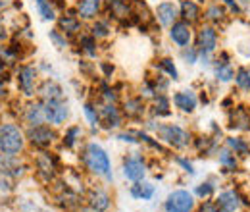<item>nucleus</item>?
Instances as JSON below:
<instances>
[{
  "instance_id": "2",
  "label": "nucleus",
  "mask_w": 250,
  "mask_h": 212,
  "mask_svg": "<svg viewBox=\"0 0 250 212\" xmlns=\"http://www.w3.org/2000/svg\"><path fill=\"white\" fill-rule=\"evenodd\" d=\"M194 47L198 48V54H200V60L202 64L210 66L212 64V56L218 52L219 48V29L216 25H210V24H200L198 29L194 31Z\"/></svg>"
},
{
  "instance_id": "13",
  "label": "nucleus",
  "mask_w": 250,
  "mask_h": 212,
  "mask_svg": "<svg viewBox=\"0 0 250 212\" xmlns=\"http://www.w3.org/2000/svg\"><path fill=\"white\" fill-rule=\"evenodd\" d=\"M124 176L125 180H129V182L133 183L143 182L145 176H146V164H145V160L141 156H137V154H131V156L124 158Z\"/></svg>"
},
{
  "instance_id": "4",
  "label": "nucleus",
  "mask_w": 250,
  "mask_h": 212,
  "mask_svg": "<svg viewBox=\"0 0 250 212\" xmlns=\"http://www.w3.org/2000/svg\"><path fill=\"white\" fill-rule=\"evenodd\" d=\"M25 147V135L16 123H2L0 125V152L6 156H16Z\"/></svg>"
},
{
  "instance_id": "3",
  "label": "nucleus",
  "mask_w": 250,
  "mask_h": 212,
  "mask_svg": "<svg viewBox=\"0 0 250 212\" xmlns=\"http://www.w3.org/2000/svg\"><path fill=\"white\" fill-rule=\"evenodd\" d=\"M156 135L162 143H166L175 151H185L192 143V135L177 123H158Z\"/></svg>"
},
{
  "instance_id": "12",
  "label": "nucleus",
  "mask_w": 250,
  "mask_h": 212,
  "mask_svg": "<svg viewBox=\"0 0 250 212\" xmlns=\"http://www.w3.org/2000/svg\"><path fill=\"white\" fill-rule=\"evenodd\" d=\"M202 14H204V8L198 0H181L179 2V20L190 24L192 27L202 24V20H204Z\"/></svg>"
},
{
  "instance_id": "45",
  "label": "nucleus",
  "mask_w": 250,
  "mask_h": 212,
  "mask_svg": "<svg viewBox=\"0 0 250 212\" xmlns=\"http://www.w3.org/2000/svg\"><path fill=\"white\" fill-rule=\"evenodd\" d=\"M4 37H6V31H4V25H2V24H0V41H2V39H4Z\"/></svg>"
},
{
  "instance_id": "5",
  "label": "nucleus",
  "mask_w": 250,
  "mask_h": 212,
  "mask_svg": "<svg viewBox=\"0 0 250 212\" xmlns=\"http://www.w3.org/2000/svg\"><path fill=\"white\" fill-rule=\"evenodd\" d=\"M166 212H192L194 209V193L187 189H175L167 195L164 203Z\"/></svg>"
},
{
  "instance_id": "44",
  "label": "nucleus",
  "mask_w": 250,
  "mask_h": 212,
  "mask_svg": "<svg viewBox=\"0 0 250 212\" xmlns=\"http://www.w3.org/2000/svg\"><path fill=\"white\" fill-rule=\"evenodd\" d=\"M120 2H124V0H102V4H106V8H110L114 4H120Z\"/></svg>"
},
{
  "instance_id": "7",
  "label": "nucleus",
  "mask_w": 250,
  "mask_h": 212,
  "mask_svg": "<svg viewBox=\"0 0 250 212\" xmlns=\"http://www.w3.org/2000/svg\"><path fill=\"white\" fill-rule=\"evenodd\" d=\"M219 211L221 212H237L241 207H249L250 201H247V197L243 193H239L237 189H225L219 191V195L216 197Z\"/></svg>"
},
{
  "instance_id": "43",
  "label": "nucleus",
  "mask_w": 250,
  "mask_h": 212,
  "mask_svg": "<svg viewBox=\"0 0 250 212\" xmlns=\"http://www.w3.org/2000/svg\"><path fill=\"white\" fill-rule=\"evenodd\" d=\"M175 162H177V164L183 168V172H185V174H188V176H194V174H196L194 164H192L188 158H185V156H177V158H175Z\"/></svg>"
},
{
  "instance_id": "18",
  "label": "nucleus",
  "mask_w": 250,
  "mask_h": 212,
  "mask_svg": "<svg viewBox=\"0 0 250 212\" xmlns=\"http://www.w3.org/2000/svg\"><path fill=\"white\" fill-rule=\"evenodd\" d=\"M229 129L239 133L250 131V110L247 106H233L229 110Z\"/></svg>"
},
{
  "instance_id": "40",
  "label": "nucleus",
  "mask_w": 250,
  "mask_h": 212,
  "mask_svg": "<svg viewBox=\"0 0 250 212\" xmlns=\"http://www.w3.org/2000/svg\"><path fill=\"white\" fill-rule=\"evenodd\" d=\"M181 58L187 62L188 66H192V64H196V62L200 60V54H198V48L196 47H187V48H181Z\"/></svg>"
},
{
  "instance_id": "22",
  "label": "nucleus",
  "mask_w": 250,
  "mask_h": 212,
  "mask_svg": "<svg viewBox=\"0 0 250 212\" xmlns=\"http://www.w3.org/2000/svg\"><path fill=\"white\" fill-rule=\"evenodd\" d=\"M124 118H129V120H141L146 112V104H145V98L141 96H131L124 102Z\"/></svg>"
},
{
  "instance_id": "6",
  "label": "nucleus",
  "mask_w": 250,
  "mask_h": 212,
  "mask_svg": "<svg viewBox=\"0 0 250 212\" xmlns=\"http://www.w3.org/2000/svg\"><path fill=\"white\" fill-rule=\"evenodd\" d=\"M27 139L33 147L41 149V151H46L54 141H56V131L50 127V125H31L29 131H27Z\"/></svg>"
},
{
  "instance_id": "23",
  "label": "nucleus",
  "mask_w": 250,
  "mask_h": 212,
  "mask_svg": "<svg viewBox=\"0 0 250 212\" xmlns=\"http://www.w3.org/2000/svg\"><path fill=\"white\" fill-rule=\"evenodd\" d=\"M239 156L231 149H227L225 145L219 147L218 151V162H219V168L225 172V174H231V172H237L239 170Z\"/></svg>"
},
{
  "instance_id": "1",
  "label": "nucleus",
  "mask_w": 250,
  "mask_h": 212,
  "mask_svg": "<svg viewBox=\"0 0 250 212\" xmlns=\"http://www.w3.org/2000/svg\"><path fill=\"white\" fill-rule=\"evenodd\" d=\"M81 160L91 174L98 176V178H104V180H112L110 156L98 143H87L83 149V154H81Z\"/></svg>"
},
{
  "instance_id": "27",
  "label": "nucleus",
  "mask_w": 250,
  "mask_h": 212,
  "mask_svg": "<svg viewBox=\"0 0 250 212\" xmlns=\"http://www.w3.org/2000/svg\"><path fill=\"white\" fill-rule=\"evenodd\" d=\"M129 193H131L133 199H139V201H150V199L154 197L156 189H154L152 183H148V182H135L133 185H131Z\"/></svg>"
},
{
  "instance_id": "31",
  "label": "nucleus",
  "mask_w": 250,
  "mask_h": 212,
  "mask_svg": "<svg viewBox=\"0 0 250 212\" xmlns=\"http://www.w3.org/2000/svg\"><path fill=\"white\" fill-rule=\"evenodd\" d=\"M81 50L87 54V56H96V37L93 33H79V39H77Z\"/></svg>"
},
{
  "instance_id": "41",
  "label": "nucleus",
  "mask_w": 250,
  "mask_h": 212,
  "mask_svg": "<svg viewBox=\"0 0 250 212\" xmlns=\"http://www.w3.org/2000/svg\"><path fill=\"white\" fill-rule=\"evenodd\" d=\"M50 41H52V43H54V47H58V48H65V47L69 45L67 37H65V35H63L60 29L50 31Z\"/></svg>"
},
{
  "instance_id": "16",
  "label": "nucleus",
  "mask_w": 250,
  "mask_h": 212,
  "mask_svg": "<svg viewBox=\"0 0 250 212\" xmlns=\"http://www.w3.org/2000/svg\"><path fill=\"white\" fill-rule=\"evenodd\" d=\"M212 70H214V77L219 83H231L235 79V66L229 62V56L225 52H221L218 58L212 62Z\"/></svg>"
},
{
  "instance_id": "15",
  "label": "nucleus",
  "mask_w": 250,
  "mask_h": 212,
  "mask_svg": "<svg viewBox=\"0 0 250 212\" xmlns=\"http://www.w3.org/2000/svg\"><path fill=\"white\" fill-rule=\"evenodd\" d=\"M204 22L210 24V25H223L227 20H229V14L225 10V6L221 4V0H210L206 6H204V14H202Z\"/></svg>"
},
{
  "instance_id": "28",
  "label": "nucleus",
  "mask_w": 250,
  "mask_h": 212,
  "mask_svg": "<svg viewBox=\"0 0 250 212\" xmlns=\"http://www.w3.org/2000/svg\"><path fill=\"white\" fill-rule=\"evenodd\" d=\"M23 118H25V121L29 125H41V123H44L46 121L44 120V104L42 102H31L25 108Z\"/></svg>"
},
{
  "instance_id": "46",
  "label": "nucleus",
  "mask_w": 250,
  "mask_h": 212,
  "mask_svg": "<svg viewBox=\"0 0 250 212\" xmlns=\"http://www.w3.org/2000/svg\"><path fill=\"white\" fill-rule=\"evenodd\" d=\"M249 25H250V14H249Z\"/></svg>"
},
{
  "instance_id": "30",
  "label": "nucleus",
  "mask_w": 250,
  "mask_h": 212,
  "mask_svg": "<svg viewBox=\"0 0 250 212\" xmlns=\"http://www.w3.org/2000/svg\"><path fill=\"white\" fill-rule=\"evenodd\" d=\"M235 87L245 94H250V68L247 66H239L235 70Z\"/></svg>"
},
{
  "instance_id": "29",
  "label": "nucleus",
  "mask_w": 250,
  "mask_h": 212,
  "mask_svg": "<svg viewBox=\"0 0 250 212\" xmlns=\"http://www.w3.org/2000/svg\"><path fill=\"white\" fill-rule=\"evenodd\" d=\"M171 106H173V102L167 94H158L152 100V114L156 118H167L171 114Z\"/></svg>"
},
{
  "instance_id": "34",
  "label": "nucleus",
  "mask_w": 250,
  "mask_h": 212,
  "mask_svg": "<svg viewBox=\"0 0 250 212\" xmlns=\"http://www.w3.org/2000/svg\"><path fill=\"white\" fill-rule=\"evenodd\" d=\"M216 195V183L212 180H206V182H200L196 187H194V197L198 199H212Z\"/></svg>"
},
{
  "instance_id": "21",
  "label": "nucleus",
  "mask_w": 250,
  "mask_h": 212,
  "mask_svg": "<svg viewBox=\"0 0 250 212\" xmlns=\"http://www.w3.org/2000/svg\"><path fill=\"white\" fill-rule=\"evenodd\" d=\"M87 203L91 212H108L112 207V197L104 189H93L87 197Z\"/></svg>"
},
{
  "instance_id": "11",
  "label": "nucleus",
  "mask_w": 250,
  "mask_h": 212,
  "mask_svg": "<svg viewBox=\"0 0 250 212\" xmlns=\"http://www.w3.org/2000/svg\"><path fill=\"white\" fill-rule=\"evenodd\" d=\"M98 116H100V125L106 129H118L124 121V112L114 102H100Z\"/></svg>"
},
{
  "instance_id": "26",
  "label": "nucleus",
  "mask_w": 250,
  "mask_h": 212,
  "mask_svg": "<svg viewBox=\"0 0 250 212\" xmlns=\"http://www.w3.org/2000/svg\"><path fill=\"white\" fill-rule=\"evenodd\" d=\"M225 147L231 149L239 158H249L250 156V141L241 135H229L225 137Z\"/></svg>"
},
{
  "instance_id": "10",
  "label": "nucleus",
  "mask_w": 250,
  "mask_h": 212,
  "mask_svg": "<svg viewBox=\"0 0 250 212\" xmlns=\"http://www.w3.org/2000/svg\"><path fill=\"white\" fill-rule=\"evenodd\" d=\"M154 20L158 22V25L169 29L179 20V4H175L171 0L160 2L156 6V10H154Z\"/></svg>"
},
{
  "instance_id": "38",
  "label": "nucleus",
  "mask_w": 250,
  "mask_h": 212,
  "mask_svg": "<svg viewBox=\"0 0 250 212\" xmlns=\"http://www.w3.org/2000/svg\"><path fill=\"white\" fill-rule=\"evenodd\" d=\"M91 33H93L96 39H106L110 33H112V27H110V24L108 22H104V20H94L93 27H91Z\"/></svg>"
},
{
  "instance_id": "14",
  "label": "nucleus",
  "mask_w": 250,
  "mask_h": 212,
  "mask_svg": "<svg viewBox=\"0 0 250 212\" xmlns=\"http://www.w3.org/2000/svg\"><path fill=\"white\" fill-rule=\"evenodd\" d=\"M173 106L183 112V114H192L196 108H198V94L192 91V89H181V91L173 93V98H171Z\"/></svg>"
},
{
  "instance_id": "35",
  "label": "nucleus",
  "mask_w": 250,
  "mask_h": 212,
  "mask_svg": "<svg viewBox=\"0 0 250 212\" xmlns=\"http://www.w3.org/2000/svg\"><path fill=\"white\" fill-rule=\"evenodd\" d=\"M81 135H83V131H81L79 125H71V127H67L65 133H63V139H62L63 147L73 149V147L77 145V141L81 139Z\"/></svg>"
},
{
  "instance_id": "24",
  "label": "nucleus",
  "mask_w": 250,
  "mask_h": 212,
  "mask_svg": "<svg viewBox=\"0 0 250 212\" xmlns=\"http://www.w3.org/2000/svg\"><path fill=\"white\" fill-rule=\"evenodd\" d=\"M58 29L62 31L65 37H73L81 33V20L77 14H62L58 18Z\"/></svg>"
},
{
  "instance_id": "39",
  "label": "nucleus",
  "mask_w": 250,
  "mask_h": 212,
  "mask_svg": "<svg viewBox=\"0 0 250 212\" xmlns=\"http://www.w3.org/2000/svg\"><path fill=\"white\" fill-rule=\"evenodd\" d=\"M221 4L225 6V10H227V14L229 16H241L243 12H245V8H243V4H241V0H221Z\"/></svg>"
},
{
  "instance_id": "37",
  "label": "nucleus",
  "mask_w": 250,
  "mask_h": 212,
  "mask_svg": "<svg viewBox=\"0 0 250 212\" xmlns=\"http://www.w3.org/2000/svg\"><path fill=\"white\" fill-rule=\"evenodd\" d=\"M83 114H85V118H87V121H89L91 127H98V125H100V116H98V108H96V104H93V102H85V104H83Z\"/></svg>"
},
{
  "instance_id": "19",
  "label": "nucleus",
  "mask_w": 250,
  "mask_h": 212,
  "mask_svg": "<svg viewBox=\"0 0 250 212\" xmlns=\"http://www.w3.org/2000/svg\"><path fill=\"white\" fill-rule=\"evenodd\" d=\"M35 85H37V71L31 66H21L18 70V87L25 96L35 94Z\"/></svg>"
},
{
  "instance_id": "42",
  "label": "nucleus",
  "mask_w": 250,
  "mask_h": 212,
  "mask_svg": "<svg viewBox=\"0 0 250 212\" xmlns=\"http://www.w3.org/2000/svg\"><path fill=\"white\" fill-rule=\"evenodd\" d=\"M196 212H221V211H219L216 199H214V201H212V199H204V201L200 203V207L196 209Z\"/></svg>"
},
{
  "instance_id": "8",
  "label": "nucleus",
  "mask_w": 250,
  "mask_h": 212,
  "mask_svg": "<svg viewBox=\"0 0 250 212\" xmlns=\"http://www.w3.org/2000/svg\"><path fill=\"white\" fill-rule=\"evenodd\" d=\"M167 31H169L171 43L175 47H179V48H187V47L192 45V41H194V29H192V25L187 24V22H183V20H177Z\"/></svg>"
},
{
  "instance_id": "36",
  "label": "nucleus",
  "mask_w": 250,
  "mask_h": 212,
  "mask_svg": "<svg viewBox=\"0 0 250 212\" xmlns=\"http://www.w3.org/2000/svg\"><path fill=\"white\" fill-rule=\"evenodd\" d=\"M158 70H160V73H166L169 79H173V81H177L179 79V71H177V68H175V64L171 58H162V60H158Z\"/></svg>"
},
{
  "instance_id": "32",
  "label": "nucleus",
  "mask_w": 250,
  "mask_h": 212,
  "mask_svg": "<svg viewBox=\"0 0 250 212\" xmlns=\"http://www.w3.org/2000/svg\"><path fill=\"white\" fill-rule=\"evenodd\" d=\"M37 12L44 22H54L56 20V8L52 0H37Z\"/></svg>"
},
{
  "instance_id": "9",
  "label": "nucleus",
  "mask_w": 250,
  "mask_h": 212,
  "mask_svg": "<svg viewBox=\"0 0 250 212\" xmlns=\"http://www.w3.org/2000/svg\"><path fill=\"white\" fill-rule=\"evenodd\" d=\"M44 104V120L50 125H62L69 118V106L65 100H48Z\"/></svg>"
},
{
  "instance_id": "33",
  "label": "nucleus",
  "mask_w": 250,
  "mask_h": 212,
  "mask_svg": "<svg viewBox=\"0 0 250 212\" xmlns=\"http://www.w3.org/2000/svg\"><path fill=\"white\" fill-rule=\"evenodd\" d=\"M194 147H196L200 152H204V156H208V154H212V152H216V154H218V151H219L218 141H216L214 137H208V135L198 137V139L194 141Z\"/></svg>"
},
{
  "instance_id": "25",
  "label": "nucleus",
  "mask_w": 250,
  "mask_h": 212,
  "mask_svg": "<svg viewBox=\"0 0 250 212\" xmlns=\"http://www.w3.org/2000/svg\"><path fill=\"white\" fill-rule=\"evenodd\" d=\"M39 96L42 102H48V100H63V89L52 79H46L42 81V85L39 87Z\"/></svg>"
},
{
  "instance_id": "20",
  "label": "nucleus",
  "mask_w": 250,
  "mask_h": 212,
  "mask_svg": "<svg viewBox=\"0 0 250 212\" xmlns=\"http://www.w3.org/2000/svg\"><path fill=\"white\" fill-rule=\"evenodd\" d=\"M102 10V0H77L75 4V14L83 22H94Z\"/></svg>"
},
{
  "instance_id": "17",
  "label": "nucleus",
  "mask_w": 250,
  "mask_h": 212,
  "mask_svg": "<svg viewBox=\"0 0 250 212\" xmlns=\"http://www.w3.org/2000/svg\"><path fill=\"white\" fill-rule=\"evenodd\" d=\"M35 164H37V172H39V176H41L42 180H46V182L54 180L56 170H58V160H56V156H52L50 152L42 151L37 156Z\"/></svg>"
}]
</instances>
